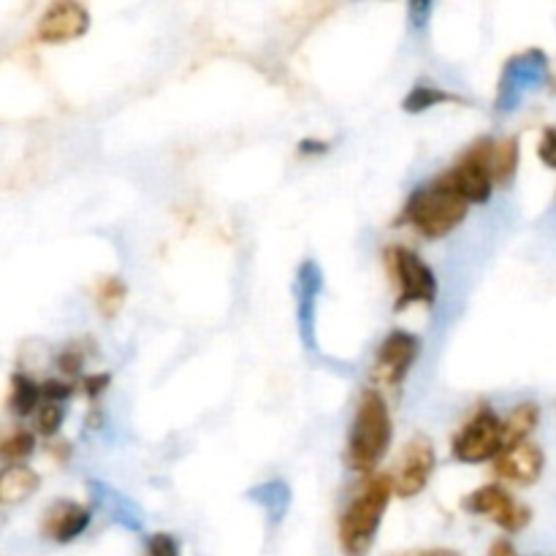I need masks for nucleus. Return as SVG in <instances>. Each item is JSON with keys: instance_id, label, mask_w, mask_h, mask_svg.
Instances as JSON below:
<instances>
[{"instance_id": "1", "label": "nucleus", "mask_w": 556, "mask_h": 556, "mask_svg": "<svg viewBox=\"0 0 556 556\" xmlns=\"http://www.w3.org/2000/svg\"><path fill=\"white\" fill-rule=\"evenodd\" d=\"M391 424L389 405H386L383 394L375 389H367L356 405V418H353L351 443H348V465L351 470L362 472V476H375V467L383 462L386 451L391 445Z\"/></svg>"}, {"instance_id": "2", "label": "nucleus", "mask_w": 556, "mask_h": 556, "mask_svg": "<svg viewBox=\"0 0 556 556\" xmlns=\"http://www.w3.org/2000/svg\"><path fill=\"white\" fill-rule=\"evenodd\" d=\"M391 476H369L340 519V546L345 556H367L391 503Z\"/></svg>"}, {"instance_id": "3", "label": "nucleus", "mask_w": 556, "mask_h": 556, "mask_svg": "<svg viewBox=\"0 0 556 556\" xmlns=\"http://www.w3.org/2000/svg\"><path fill=\"white\" fill-rule=\"evenodd\" d=\"M467 212H470V204L434 179L432 185H424L416 193H410L400 223H407L427 239H443L465 223Z\"/></svg>"}, {"instance_id": "4", "label": "nucleus", "mask_w": 556, "mask_h": 556, "mask_svg": "<svg viewBox=\"0 0 556 556\" xmlns=\"http://www.w3.org/2000/svg\"><path fill=\"white\" fill-rule=\"evenodd\" d=\"M494 139H478L465 150L459 163L445 168L438 177L440 185L459 193L467 204H486L492 199L494 179H492V155H494Z\"/></svg>"}, {"instance_id": "5", "label": "nucleus", "mask_w": 556, "mask_h": 556, "mask_svg": "<svg viewBox=\"0 0 556 556\" xmlns=\"http://www.w3.org/2000/svg\"><path fill=\"white\" fill-rule=\"evenodd\" d=\"M451 451H454V459L465 465H483V462L497 459L505 451V421H500L492 407H481L459 429Z\"/></svg>"}, {"instance_id": "6", "label": "nucleus", "mask_w": 556, "mask_h": 556, "mask_svg": "<svg viewBox=\"0 0 556 556\" xmlns=\"http://www.w3.org/2000/svg\"><path fill=\"white\" fill-rule=\"evenodd\" d=\"M389 269L394 275L400 293H396V313L407 309L410 304H434L438 299V277L429 269L427 261L410 248H396L389 250Z\"/></svg>"}, {"instance_id": "7", "label": "nucleus", "mask_w": 556, "mask_h": 556, "mask_svg": "<svg viewBox=\"0 0 556 556\" xmlns=\"http://www.w3.org/2000/svg\"><path fill=\"white\" fill-rule=\"evenodd\" d=\"M434 467H438V454H434L432 440L427 434H416L413 440H407L405 451H402L400 462H396L394 476H391L394 492L405 500L421 494L427 489L429 478H432Z\"/></svg>"}, {"instance_id": "8", "label": "nucleus", "mask_w": 556, "mask_h": 556, "mask_svg": "<svg viewBox=\"0 0 556 556\" xmlns=\"http://www.w3.org/2000/svg\"><path fill=\"white\" fill-rule=\"evenodd\" d=\"M418 353H421V340L416 334H410V331H391L380 342L378 356H375V378L396 389L413 369Z\"/></svg>"}, {"instance_id": "9", "label": "nucleus", "mask_w": 556, "mask_h": 556, "mask_svg": "<svg viewBox=\"0 0 556 556\" xmlns=\"http://www.w3.org/2000/svg\"><path fill=\"white\" fill-rule=\"evenodd\" d=\"M90 30V11L81 3H52L38 20V38L43 43H65Z\"/></svg>"}, {"instance_id": "10", "label": "nucleus", "mask_w": 556, "mask_h": 556, "mask_svg": "<svg viewBox=\"0 0 556 556\" xmlns=\"http://www.w3.org/2000/svg\"><path fill=\"white\" fill-rule=\"evenodd\" d=\"M543 467H546V454H543L541 445L530 443V440L514 445V448H505L494 459V472L503 481L514 483V486H532V483H538V478L543 476Z\"/></svg>"}, {"instance_id": "11", "label": "nucleus", "mask_w": 556, "mask_h": 556, "mask_svg": "<svg viewBox=\"0 0 556 556\" xmlns=\"http://www.w3.org/2000/svg\"><path fill=\"white\" fill-rule=\"evenodd\" d=\"M90 519L92 516L85 505L71 503V500H58L41 516V532L43 538L54 543H71L90 527Z\"/></svg>"}, {"instance_id": "12", "label": "nucleus", "mask_w": 556, "mask_h": 556, "mask_svg": "<svg viewBox=\"0 0 556 556\" xmlns=\"http://www.w3.org/2000/svg\"><path fill=\"white\" fill-rule=\"evenodd\" d=\"M514 503L516 500L510 497V494L505 492L500 483H486V486H481V489H476L472 494H467V497L462 500V508L472 516H492L494 521H500L505 514H508L510 505Z\"/></svg>"}, {"instance_id": "13", "label": "nucleus", "mask_w": 556, "mask_h": 556, "mask_svg": "<svg viewBox=\"0 0 556 556\" xmlns=\"http://www.w3.org/2000/svg\"><path fill=\"white\" fill-rule=\"evenodd\" d=\"M38 489L36 470L27 465H9L0 476V503L3 505H20L30 500Z\"/></svg>"}, {"instance_id": "14", "label": "nucleus", "mask_w": 556, "mask_h": 556, "mask_svg": "<svg viewBox=\"0 0 556 556\" xmlns=\"http://www.w3.org/2000/svg\"><path fill=\"white\" fill-rule=\"evenodd\" d=\"M538 421H541V410H538L535 402H521L510 410V416L505 418V448H514L530 440V434L535 432Z\"/></svg>"}, {"instance_id": "15", "label": "nucleus", "mask_w": 556, "mask_h": 556, "mask_svg": "<svg viewBox=\"0 0 556 556\" xmlns=\"http://www.w3.org/2000/svg\"><path fill=\"white\" fill-rule=\"evenodd\" d=\"M519 139L508 136V139L494 144L492 155V179L494 185H510L514 182L516 172H519Z\"/></svg>"}, {"instance_id": "16", "label": "nucleus", "mask_w": 556, "mask_h": 556, "mask_svg": "<svg viewBox=\"0 0 556 556\" xmlns=\"http://www.w3.org/2000/svg\"><path fill=\"white\" fill-rule=\"evenodd\" d=\"M38 400H41V386L33 383L27 375L16 372L11 378V391H9V410L14 416H30L38 413Z\"/></svg>"}, {"instance_id": "17", "label": "nucleus", "mask_w": 556, "mask_h": 556, "mask_svg": "<svg viewBox=\"0 0 556 556\" xmlns=\"http://www.w3.org/2000/svg\"><path fill=\"white\" fill-rule=\"evenodd\" d=\"M125 296H128V286H125L119 277H106V280L98 282L96 304L98 309H101L103 318H114V315L123 309Z\"/></svg>"}, {"instance_id": "18", "label": "nucleus", "mask_w": 556, "mask_h": 556, "mask_svg": "<svg viewBox=\"0 0 556 556\" xmlns=\"http://www.w3.org/2000/svg\"><path fill=\"white\" fill-rule=\"evenodd\" d=\"M33 451H36V434L27 432V429H14V432L5 434L3 443H0V456H3L9 465H22V459H27Z\"/></svg>"}, {"instance_id": "19", "label": "nucleus", "mask_w": 556, "mask_h": 556, "mask_svg": "<svg viewBox=\"0 0 556 556\" xmlns=\"http://www.w3.org/2000/svg\"><path fill=\"white\" fill-rule=\"evenodd\" d=\"M451 101H459V98L451 96V92H445L443 87L418 85V87H413L410 96L405 98V112L418 114V112H427V109L438 106V103H451Z\"/></svg>"}, {"instance_id": "20", "label": "nucleus", "mask_w": 556, "mask_h": 556, "mask_svg": "<svg viewBox=\"0 0 556 556\" xmlns=\"http://www.w3.org/2000/svg\"><path fill=\"white\" fill-rule=\"evenodd\" d=\"M63 407L60 405H52V402H49V405H43V407H38V413H36V432L38 434H43V438H54V434H58V429H60V424H63Z\"/></svg>"}, {"instance_id": "21", "label": "nucleus", "mask_w": 556, "mask_h": 556, "mask_svg": "<svg viewBox=\"0 0 556 556\" xmlns=\"http://www.w3.org/2000/svg\"><path fill=\"white\" fill-rule=\"evenodd\" d=\"M147 556H179V543L177 538H172L168 532H157L147 541Z\"/></svg>"}, {"instance_id": "22", "label": "nucleus", "mask_w": 556, "mask_h": 556, "mask_svg": "<svg viewBox=\"0 0 556 556\" xmlns=\"http://www.w3.org/2000/svg\"><path fill=\"white\" fill-rule=\"evenodd\" d=\"M71 394H74V386L65 383V380H43L41 383V396L47 402H52V405H60V402L68 400Z\"/></svg>"}, {"instance_id": "23", "label": "nucleus", "mask_w": 556, "mask_h": 556, "mask_svg": "<svg viewBox=\"0 0 556 556\" xmlns=\"http://www.w3.org/2000/svg\"><path fill=\"white\" fill-rule=\"evenodd\" d=\"M538 155H541V161L546 163L548 168H556V125L543 130L541 147H538Z\"/></svg>"}, {"instance_id": "24", "label": "nucleus", "mask_w": 556, "mask_h": 556, "mask_svg": "<svg viewBox=\"0 0 556 556\" xmlns=\"http://www.w3.org/2000/svg\"><path fill=\"white\" fill-rule=\"evenodd\" d=\"M81 364H85V353L74 351V348H65V353L58 356V369L63 375H79Z\"/></svg>"}, {"instance_id": "25", "label": "nucleus", "mask_w": 556, "mask_h": 556, "mask_svg": "<svg viewBox=\"0 0 556 556\" xmlns=\"http://www.w3.org/2000/svg\"><path fill=\"white\" fill-rule=\"evenodd\" d=\"M109 383H112V375L98 372V375H87L85 383H81V389H85V394L90 396V400H98V396L109 389Z\"/></svg>"}, {"instance_id": "26", "label": "nucleus", "mask_w": 556, "mask_h": 556, "mask_svg": "<svg viewBox=\"0 0 556 556\" xmlns=\"http://www.w3.org/2000/svg\"><path fill=\"white\" fill-rule=\"evenodd\" d=\"M299 150H302V152H307V155H324V152L329 150V144H326V141H315V139H307V141H302V144H299Z\"/></svg>"}, {"instance_id": "27", "label": "nucleus", "mask_w": 556, "mask_h": 556, "mask_svg": "<svg viewBox=\"0 0 556 556\" xmlns=\"http://www.w3.org/2000/svg\"><path fill=\"white\" fill-rule=\"evenodd\" d=\"M489 556H519V554H516L514 543H508V541H494L492 548H489Z\"/></svg>"}, {"instance_id": "28", "label": "nucleus", "mask_w": 556, "mask_h": 556, "mask_svg": "<svg viewBox=\"0 0 556 556\" xmlns=\"http://www.w3.org/2000/svg\"><path fill=\"white\" fill-rule=\"evenodd\" d=\"M52 454H58V459H60V462H68L71 445H68V443H60L58 448H52Z\"/></svg>"}]
</instances>
